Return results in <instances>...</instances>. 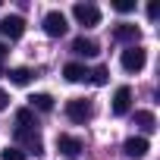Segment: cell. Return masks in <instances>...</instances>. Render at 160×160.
<instances>
[{
    "instance_id": "1",
    "label": "cell",
    "mask_w": 160,
    "mask_h": 160,
    "mask_svg": "<svg viewBox=\"0 0 160 160\" xmlns=\"http://www.w3.org/2000/svg\"><path fill=\"white\" fill-rule=\"evenodd\" d=\"M72 16H75L78 25H85V28L101 25V10H98L94 3H75V7H72Z\"/></svg>"
},
{
    "instance_id": "2",
    "label": "cell",
    "mask_w": 160,
    "mask_h": 160,
    "mask_svg": "<svg viewBox=\"0 0 160 160\" xmlns=\"http://www.w3.org/2000/svg\"><path fill=\"white\" fill-rule=\"evenodd\" d=\"M66 32H69L66 16H63L60 10H50V13L44 16V35H50V38H63Z\"/></svg>"
},
{
    "instance_id": "3",
    "label": "cell",
    "mask_w": 160,
    "mask_h": 160,
    "mask_svg": "<svg viewBox=\"0 0 160 160\" xmlns=\"http://www.w3.org/2000/svg\"><path fill=\"white\" fill-rule=\"evenodd\" d=\"M144 63H148L144 47L132 44L129 50H122V69H126V72H141V69H144Z\"/></svg>"
},
{
    "instance_id": "4",
    "label": "cell",
    "mask_w": 160,
    "mask_h": 160,
    "mask_svg": "<svg viewBox=\"0 0 160 160\" xmlns=\"http://www.w3.org/2000/svg\"><path fill=\"white\" fill-rule=\"evenodd\" d=\"M66 116H69L72 122H88V119H91V101H85V98L66 101Z\"/></svg>"
},
{
    "instance_id": "5",
    "label": "cell",
    "mask_w": 160,
    "mask_h": 160,
    "mask_svg": "<svg viewBox=\"0 0 160 160\" xmlns=\"http://www.w3.org/2000/svg\"><path fill=\"white\" fill-rule=\"evenodd\" d=\"M22 35H25V19L22 16H3V19H0V38L19 41Z\"/></svg>"
},
{
    "instance_id": "6",
    "label": "cell",
    "mask_w": 160,
    "mask_h": 160,
    "mask_svg": "<svg viewBox=\"0 0 160 160\" xmlns=\"http://www.w3.org/2000/svg\"><path fill=\"white\" fill-rule=\"evenodd\" d=\"M129 107H132V88H129V85H119L116 94H113V113H116V116H126Z\"/></svg>"
},
{
    "instance_id": "7",
    "label": "cell",
    "mask_w": 160,
    "mask_h": 160,
    "mask_svg": "<svg viewBox=\"0 0 160 160\" xmlns=\"http://www.w3.org/2000/svg\"><path fill=\"white\" fill-rule=\"evenodd\" d=\"M113 38H116V41H122V44H135V41L141 38V28H138V25H132V22H119V25L113 28Z\"/></svg>"
},
{
    "instance_id": "8",
    "label": "cell",
    "mask_w": 160,
    "mask_h": 160,
    "mask_svg": "<svg viewBox=\"0 0 160 160\" xmlns=\"http://www.w3.org/2000/svg\"><path fill=\"white\" fill-rule=\"evenodd\" d=\"M57 151L66 154V157H78L82 154V141L75 135H57Z\"/></svg>"
},
{
    "instance_id": "9",
    "label": "cell",
    "mask_w": 160,
    "mask_h": 160,
    "mask_svg": "<svg viewBox=\"0 0 160 160\" xmlns=\"http://www.w3.org/2000/svg\"><path fill=\"white\" fill-rule=\"evenodd\" d=\"M16 138L32 151V154H41L44 151V144H41V135L35 132V129H16Z\"/></svg>"
},
{
    "instance_id": "10",
    "label": "cell",
    "mask_w": 160,
    "mask_h": 160,
    "mask_svg": "<svg viewBox=\"0 0 160 160\" xmlns=\"http://www.w3.org/2000/svg\"><path fill=\"white\" fill-rule=\"evenodd\" d=\"M122 151H126L129 157H144V154L151 151V144H148V138H144V135H132V138H126Z\"/></svg>"
},
{
    "instance_id": "11",
    "label": "cell",
    "mask_w": 160,
    "mask_h": 160,
    "mask_svg": "<svg viewBox=\"0 0 160 160\" xmlns=\"http://www.w3.org/2000/svg\"><path fill=\"white\" fill-rule=\"evenodd\" d=\"M63 75H66V82H85L88 78V69L82 63H66L63 66Z\"/></svg>"
},
{
    "instance_id": "12",
    "label": "cell",
    "mask_w": 160,
    "mask_h": 160,
    "mask_svg": "<svg viewBox=\"0 0 160 160\" xmlns=\"http://www.w3.org/2000/svg\"><path fill=\"white\" fill-rule=\"evenodd\" d=\"M72 50H75L78 57H94V53H98V44H94L91 38L82 35V38H75V41H72Z\"/></svg>"
},
{
    "instance_id": "13",
    "label": "cell",
    "mask_w": 160,
    "mask_h": 160,
    "mask_svg": "<svg viewBox=\"0 0 160 160\" xmlns=\"http://www.w3.org/2000/svg\"><path fill=\"white\" fill-rule=\"evenodd\" d=\"M135 126H138L141 132H154V129H157V119H154L151 110H135Z\"/></svg>"
},
{
    "instance_id": "14",
    "label": "cell",
    "mask_w": 160,
    "mask_h": 160,
    "mask_svg": "<svg viewBox=\"0 0 160 160\" xmlns=\"http://www.w3.org/2000/svg\"><path fill=\"white\" fill-rule=\"evenodd\" d=\"M38 122H35V110L32 107H22V110H16V129H35Z\"/></svg>"
},
{
    "instance_id": "15",
    "label": "cell",
    "mask_w": 160,
    "mask_h": 160,
    "mask_svg": "<svg viewBox=\"0 0 160 160\" xmlns=\"http://www.w3.org/2000/svg\"><path fill=\"white\" fill-rule=\"evenodd\" d=\"M7 75H10L13 85H28V82H32V69H25V66H16V69H10Z\"/></svg>"
},
{
    "instance_id": "16",
    "label": "cell",
    "mask_w": 160,
    "mask_h": 160,
    "mask_svg": "<svg viewBox=\"0 0 160 160\" xmlns=\"http://www.w3.org/2000/svg\"><path fill=\"white\" fill-rule=\"evenodd\" d=\"M28 101H32V110H41V113L53 110V98H50V94H32Z\"/></svg>"
},
{
    "instance_id": "17",
    "label": "cell",
    "mask_w": 160,
    "mask_h": 160,
    "mask_svg": "<svg viewBox=\"0 0 160 160\" xmlns=\"http://www.w3.org/2000/svg\"><path fill=\"white\" fill-rule=\"evenodd\" d=\"M88 78H91V82H94V85H107V78H110V72H107L104 66H98L94 72H88Z\"/></svg>"
},
{
    "instance_id": "18",
    "label": "cell",
    "mask_w": 160,
    "mask_h": 160,
    "mask_svg": "<svg viewBox=\"0 0 160 160\" xmlns=\"http://www.w3.org/2000/svg\"><path fill=\"white\" fill-rule=\"evenodd\" d=\"M0 160H25V151L22 148H7L3 154H0Z\"/></svg>"
},
{
    "instance_id": "19",
    "label": "cell",
    "mask_w": 160,
    "mask_h": 160,
    "mask_svg": "<svg viewBox=\"0 0 160 160\" xmlns=\"http://www.w3.org/2000/svg\"><path fill=\"white\" fill-rule=\"evenodd\" d=\"M113 10H116V13H132V10H135V3H132V0H116Z\"/></svg>"
},
{
    "instance_id": "20",
    "label": "cell",
    "mask_w": 160,
    "mask_h": 160,
    "mask_svg": "<svg viewBox=\"0 0 160 160\" xmlns=\"http://www.w3.org/2000/svg\"><path fill=\"white\" fill-rule=\"evenodd\" d=\"M7 53H10V47L0 41V72H3V60H7Z\"/></svg>"
},
{
    "instance_id": "21",
    "label": "cell",
    "mask_w": 160,
    "mask_h": 160,
    "mask_svg": "<svg viewBox=\"0 0 160 160\" xmlns=\"http://www.w3.org/2000/svg\"><path fill=\"white\" fill-rule=\"evenodd\" d=\"M157 16H160V7L151 3V7H148V19H157Z\"/></svg>"
},
{
    "instance_id": "22",
    "label": "cell",
    "mask_w": 160,
    "mask_h": 160,
    "mask_svg": "<svg viewBox=\"0 0 160 160\" xmlns=\"http://www.w3.org/2000/svg\"><path fill=\"white\" fill-rule=\"evenodd\" d=\"M7 107H10V94H7V91H0V110H7Z\"/></svg>"
}]
</instances>
